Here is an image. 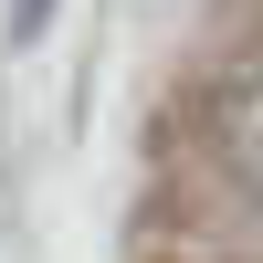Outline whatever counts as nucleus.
<instances>
[{"label": "nucleus", "instance_id": "1", "mask_svg": "<svg viewBox=\"0 0 263 263\" xmlns=\"http://www.w3.org/2000/svg\"><path fill=\"white\" fill-rule=\"evenodd\" d=\"M200 147H211V168L263 211V74L253 63H232V74L200 84Z\"/></svg>", "mask_w": 263, "mask_h": 263}, {"label": "nucleus", "instance_id": "2", "mask_svg": "<svg viewBox=\"0 0 263 263\" xmlns=\"http://www.w3.org/2000/svg\"><path fill=\"white\" fill-rule=\"evenodd\" d=\"M53 11H63V0H11V53H32V42L53 32Z\"/></svg>", "mask_w": 263, "mask_h": 263}]
</instances>
